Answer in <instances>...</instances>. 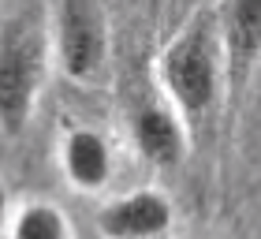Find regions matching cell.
<instances>
[{"instance_id":"cell-8","label":"cell","mask_w":261,"mask_h":239,"mask_svg":"<svg viewBox=\"0 0 261 239\" xmlns=\"http://www.w3.org/2000/svg\"><path fill=\"white\" fill-rule=\"evenodd\" d=\"M4 239H71V224L53 202H22L11 209Z\"/></svg>"},{"instance_id":"cell-3","label":"cell","mask_w":261,"mask_h":239,"mask_svg":"<svg viewBox=\"0 0 261 239\" xmlns=\"http://www.w3.org/2000/svg\"><path fill=\"white\" fill-rule=\"evenodd\" d=\"M49 56L64 79L90 86L109 60V4L105 0H53L49 4Z\"/></svg>"},{"instance_id":"cell-7","label":"cell","mask_w":261,"mask_h":239,"mask_svg":"<svg viewBox=\"0 0 261 239\" xmlns=\"http://www.w3.org/2000/svg\"><path fill=\"white\" fill-rule=\"evenodd\" d=\"M60 172L82 195H97L112 179V146L93 127H71L60 142Z\"/></svg>"},{"instance_id":"cell-4","label":"cell","mask_w":261,"mask_h":239,"mask_svg":"<svg viewBox=\"0 0 261 239\" xmlns=\"http://www.w3.org/2000/svg\"><path fill=\"white\" fill-rule=\"evenodd\" d=\"M224 49V93L239 98L261 64V0H213Z\"/></svg>"},{"instance_id":"cell-9","label":"cell","mask_w":261,"mask_h":239,"mask_svg":"<svg viewBox=\"0 0 261 239\" xmlns=\"http://www.w3.org/2000/svg\"><path fill=\"white\" fill-rule=\"evenodd\" d=\"M8 217H11V198H8V187L0 183V239L8 232Z\"/></svg>"},{"instance_id":"cell-5","label":"cell","mask_w":261,"mask_h":239,"mask_svg":"<svg viewBox=\"0 0 261 239\" xmlns=\"http://www.w3.org/2000/svg\"><path fill=\"white\" fill-rule=\"evenodd\" d=\"M172 221H175V209L168 195L142 187L105 202L97 213V232L105 239H161L172 228Z\"/></svg>"},{"instance_id":"cell-2","label":"cell","mask_w":261,"mask_h":239,"mask_svg":"<svg viewBox=\"0 0 261 239\" xmlns=\"http://www.w3.org/2000/svg\"><path fill=\"white\" fill-rule=\"evenodd\" d=\"M49 64L45 19L19 11L0 22V135L15 138L27 131L49 79Z\"/></svg>"},{"instance_id":"cell-1","label":"cell","mask_w":261,"mask_h":239,"mask_svg":"<svg viewBox=\"0 0 261 239\" xmlns=\"http://www.w3.org/2000/svg\"><path fill=\"white\" fill-rule=\"evenodd\" d=\"M157 82L161 98L183 116L187 127L213 116V109L224 101V49L213 4L198 8L183 22V30H175V38L161 49Z\"/></svg>"},{"instance_id":"cell-6","label":"cell","mask_w":261,"mask_h":239,"mask_svg":"<svg viewBox=\"0 0 261 239\" xmlns=\"http://www.w3.org/2000/svg\"><path fill=\"white\" fill-rule=\"evenodd\" d=\"M130 135L142 161H149L153 169H175L191 150V127L164 98L138 105V112L130 116Z\"/></svg>"}]
</instances>
